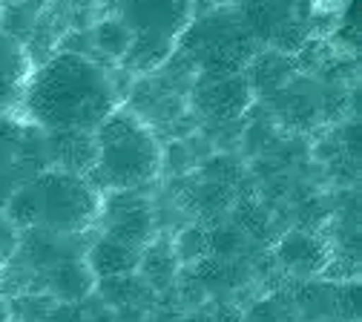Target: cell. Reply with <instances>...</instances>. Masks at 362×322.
Here are the masks:
<instances>
[{
	"label": "cell",
	"instance_id": "5bb4252c",
	"mask_svg": "<svg viewBox=\"0 0 362 322\" xmlns=\"http://www.w3.org/2000/svg\"><path fill=\"white\" fill-rule=\"evenodd\" d=\"M93 43L98 46L104 55H110L112 61H121V58L127 55V50H129V43H132V32H129V26L115 15V18H107V21H101V23L95 26Z\"/></svg>",
	"mask_w": 362,
	"mask_h": 322
},
{
	"label": "cell",
	"instance_id": "52a82bcc",
	"mask_svg": "<svg viewBox=\"0 0 362 322\" xmlns=\"http://www.w3.org/2000/svg\"><path fill=\"white\" fill-rule=\"evenodd\" d=\"M40 132H43V164L89 176V170L95 164L93 130H40Z\"/></svg>",
	"mask_w": 362,
	"mask_h": 322
},
{
	"label": "cell",
	"instance_id": "7a4b0ae2",
	"mask_svg": "<svg viewBox=\"0 0 362 322\" xmlns=\"http://www.w3.org/2000/svg\"><path fill=\"white\" fill-rule=\"evenodd\" d=\"M104 190L98 184L58 167L35 170L6 202L4 213L18 227H37L55 236H81L98 224Z\"/></svg>",
	"mask_w": 362,
	"mask_h": 322
},
{
	"label": "cell",
	"instance_id": "9c48e42d",
	"mask_svg": "<svg viewBox=\"0 0 362 322\" xmlns=\"http://www.w3.org/2000/svg\"><path fill=\"white\" fill-rule=\"evenodd\" d=\"M32 69L35 67L23 40L9 32H0V107L21 101Z\"/></svg>",
	"mask_w": 362,
	"mask_h": 322
},
{
	"label": "cell",
	"instance_id": "ac0fdd59",
	"mask_svg": "<svg viewBox=\"0 0 362 322\" xmlns=\"http://www.w3.org/2000/svg\"><path fill=\"white\" fill-rule=\"evenodd\" d=\"M12 316H15L12 302H9L6 297H0V322H12Z\"/></svg>",
	"mask_w": 362,
	"mask_h": 322
},
{
	"label": "cell",
	"instance_id": "7c38bea8",
	"mask_svg": "<svg viewBox=\"0 0 362 322\" xmlns=\"http://www.w3.org/2000/svg\"><path fill=\"white\" fill-rule=\"evenodd\" d=\"M276 259L296 276H313L328 265V248L313 234H288L276 248Z\"/></svg>",
	"mask_w": 362,
	"mask_h": 322
},
{
	"label": "cell",
	"instance_id": "3957f363",
	"mask_svg": "<svg viewBox=\"0 0 362 322\" xmlns=\"http://www.w3.org/2000/svg\"><path fill=\"white\" fill-rule=\"evenodd\" d=\"M95 164L89 170L104 193L110 190H141L158 178L164 150L158 135L135 110L115 107L95 130Z\"/></svg>",
	"mask_w": 362,
	"mask_h": 322
},
{
	"label": "cell",
	"instance_id": "2e32d148",
	"mask_svg": "<svg viewBox=\"0 0 362 322\" xmlns=\"http://www.w3.org/2000/svg\"><path fill=\"white\" fill-rule=\"evenodd\" d=\"M21 153H23V127L9 118H0V164L21 159Z\"/></svg>",
	"mask_w": 362,
	"mask_h": 322
},
{
	"label": "cell",
	"instance_id": "ba28073f",
	"mask_svg": "<svg viewBox=\"0 0 362 322\" xmlns=\"http://www.w3.org/2000/svg\"><path fill=\"white\" fill-rule=\"evenodd\" d=\"M95 285H98V276L89 268L83 253H69V256L58 259L55 265H49V270H47L49 297L64 305H75V302L86 299L95 291Z\"/></svg>",
	"mask_w": 362,
	"mask_h": 322
},
{
	"label": "cell",
	"instance_id": "5b68a950",
	"mask_svg": "<svg viewBox=\"0 0 362 322\" xmlns=\"http://www.w3.org/2000/svg\"><path fill=\"white\" fill-rule=\"evenodd\" d=\"M104 236L118 239L129 248L144 251L156 239V213L153 202L141 190H110L104 193V207L98 216Z\"/></svg>",
	"mask_w": 362,
	"mask_h": 322
},
{
	"label": "cell",
	"instance_id": "6da1fadb",
	"mask_svg": "<svg viewBox=\"0 0 362 322\" xmlns=\"http://www.w3.org/2000/svg\"><path fill=\"white\" fill-rule=\"evenodd\" d=\"M121 104L107 69L81 52H55L32 69L21 107L40 130H95Z\"/></svg>",
	"mask_w": 362,
	"mask_h": 322
},
{
	"label": "cell",
	"instance_id": "4fadbf2b",
	"mask_svg": "<svg viewBox=\"0 0 362 322\" xmlns=\"http://www.w3.org/2000/svg\"><path fill=\"white\" fill-rule=\"evenodd\" d=\"M175 248L167 242V239H153L144 251H141V262H139V270L147 273L150 285H167L175 273Z\"/></svg>",
	"mask_w": 362,
	"mask_h": 322
},
{
	"label": "cell",
	"instance_id": "30bf717a",
	"mask_svg": "<svg viewBox=\"0 0 362 322\" xmlns=\"http://www.w3.org/2000/svg\"><path fill=\"white\" fill-rule=\"evenodd\" d=\"M250 84L247 78L236 75V72H224V75H216L213 84L204 86L202 92V107L207 115L218 118V121H230V118H239L247 104H250Z\"/></svg>",
	"mask_w": 362,
	"mask_h": 322
},
{
	"label": "cell",
	"instance_id": "e0dca14e",
	"mask_svg": "<svg viewBox=\"0 0 362 322\" xmlns=\"http://www.w3.org/2000/svg\"><path fill=\"white\" fill-rule=\"evenodd\" d=\"M18 248H21V230L0 210V268L18 253Z\"/></svg>",
	"mask_w": 362,
	"mask_h": 322
},
{
	"label": "cell",
	"instance_id": "277c9868",
	"mask_svg": "<svg viewBox=\"0 0 362 322\" xmlns=\"http://www.w3.org/2000/svg\"><path fill=\"white\" fill-rule=\"evenodd\" d=\"M132 38L175 46L196 21V0H115Z\"/></svg>",
	"mask_w": 362,
	"mask_h": 322
},
{
	"label": "cell",
	"instance_id": "9a60e30c",
	"mask_svg": "<svg viewBox=\"0 0 362 322\" xmlns=\"http://www.w3.org/2000/svg\"><path fill=\"white\" fill-rule=\"evenodd\" d=\"M40 170V164L29 161V159H15L9 164H0V210L6 207V202L12 199V193L21 188V184L35 173Z\"/></svg>",
	"mask_w": 362,
	"mask_h": 322
},
{
	"label": "cell",
	"instance_id": "8992f818",
	"mask_svg": "<svg viewBox=\"0 0 362 322\" xmlns=\"http://www.w3.org/2000/svg\"><path fill=\"white\" fill-rule=\"evenodd\" d=\"M313 0H239L242 23L256 35L282 43L293 29H302Z\"/></svg>",
	"mask_w": 362,
	"mask_h": 322
},
{
	"label": "cell",
	"instance_id": "8fae6325",
	"mask_svg": "<svg viewBox=\"0 0 362 322\" xmlns=\"http://www.w3.org/2000/svg\"><path fill=\"white\" fill-rule=\"evenodd\" d=\"M83 256H86L89 268L95 270L98 280H124V276L139 270V262H141L139 248H129V245L110 239V236L95 239L93 248H89Z\"/></svg>",
	"mask_w": 362,
	"mask_h": 322
}]
</instances>
